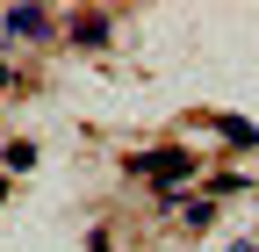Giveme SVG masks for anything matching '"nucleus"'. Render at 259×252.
<instances>
[{
    "instance_id": "nucleus-1",
    "label": "nucleus",
    "mask_w": 259,
    "mask_h": 252,
    "mask_svg": "<svg viewBox=\"0 0 259 252\" xmlns=\"http://www.w3.org/2000/svg\"><path fill=\"white\" fill-rule=\"evenodd\" d=\"M137 173H151L158 187H173V180L194 173V159H187V151H151V159H137Z\"/></svg>"
},
{
    "instance_id": "nucleus-2",
    "label": "nucleus",
    "mask_w": 259,
    "mask_h": 252,
    "mask_svg": "<svg viewBox=\"0 0 259 252\" xmlns=\"http://www.w3.org/2000/svg\"><path fill=\"white\" fill-rule=\"evenodd\" d=\"M8 36H22V44L29 36H51V15L44 8H8Z\"/></svg>"
},
{
    "instance_id": "nucleus-3",
    "label": "nucleus",
    "mask_w": 259,
    "mask_h": 252,
    "mask_svg": "<svg viewBox=\"0 0 259 252\" xmlns=\"http://www.w3.org/2000/svg\"><path fill=\"white\" fill-rule=\"evenodd\" d=\"M216 137H223V144H238V151H252V144H259V130H252L245 115H216Z\"/></svg>"
},
{
    "instance_id": "nucleus-4",
    "label": "nucleus",
    "mask_w": 259,
    "mask_h": 252,
    "mask_svg": "<svg viewBox=\"0 0 259 252\" xmlns=\"http://www.w3.org/2000/svg\"><path fill=\"white\" fill-rule=\"evenodd\" d=\"M72 36H79V44H101V36H108V22H101V15H79V22H72Z\"/></svg>"
},
{
    "instance_id": "nucleus-5",
    "label": "nucleus",
    "mask_w": 259,
    "mask_h": 252,
    "mask_svg": "<svg viewBox=\"0 0 259 252\" xmlns=\"http://www.w3.org/2000/svg\"><path fill=\"white\" fill-rule=\"evenodd\" d=\"M87 252H108V238H94V245H87Z\"/></svg>"
}]
</instances>
